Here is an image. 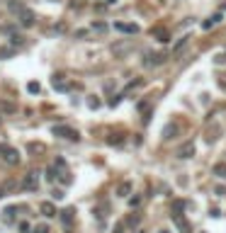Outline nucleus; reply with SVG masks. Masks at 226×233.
I'll return each mask as SVG.
<instances>
[{
  "mask_svg": "<svg viewBox=\"0 0 226 233\" xmlns=\"http://www.w3.org/2000/svg\"><path fill=\"white\" fill-rule=\"evenodd\" d=\"M0 156L8 160V163H12V165H17V163H19L17 151H15V148H10V146H0Z\"/></svg>",
  "mask_w": 226,
  "mask_h": 233,
  "instance_id": "f257e3e1",
  "label": "nucleus"
},
{
  "mask_svg": "<svg viewBox=\"0 0 226 233\" xmlns=\"http://www.w3.org/2000/svg\"><path fill=\"white\" fill-rule=\"evenodd\" d=\"M178 156H180V158H192V156H195V143H192V141H187V143L178 151Z\"/></svg>",
  "mask_w": 226,
  "mask_h": 233,
  "instance_id": "f03ea898",
  "label": "nucleus"
},
{
  "mask_svg": "<svg viewBox=\"0 0 226 233\" xmlns=\"http://www.w3.org/2000/svg\"><path fill=\"white\" fill-rule=\"evenodd\" d=\"M117 29L124 32V34H136V32H139V27H136V24H129V22H117Z\"/></svg>",
  "mask_w": 226,
  "mask_h": 233,
  "instance_id": "7ed1b4c3",
  "label": "nucleus"
},
{
  "mask_svg": "<svg viewBox=\"0 0 226 233\" xmlns=\"http://www.w3.org/2000/svg\"><path fill=\"white\" fill-rule=\"evenodd\" d=\"M161 134H163V139H175V134H178V124H165Z\"/></svg>",
  "mask_w": 226,
  "mask_h": 233,
  "instance_id": "20e7f679",
  "label": "nucleus"
},
{
  "mask_svg": "<svg viewBox=\"0 0 226 233\" xmlns=\"http://www.w3.org/2000/svg\"><path fill=\"white\" fill-rule=\"evenodd\" d=\"M36 185H39V175H36V172H29V175L25 177V187H27V189H36Z\"/></svg>",
  "mask_w": 226,
  "mask_h": 233,
  "instance_id": "39448f33",
  "label": "nucleus"
},
{
  "mask_svg": "<svg viewBox=\"0 0 226 233\" xmlns=\"http://www.w3.org/2000/svg\"><path fill=\"white\" fill-rule=\"evenodd\" d=\"M19 22H22L25 27H32V24H34V15H32L29 10H25V12L19 15Z\"/></svg>",
  "mask_w": 226,
  "mask_h": 233,
  "instance_id": "423d86ee",
  "label": "nucleus"
},
{
  "mask_svg": "<svg viewBox=\"0 0 226 233\" xmlns=\"http://www.w3.org/2000/svg\"><path fill=\"white\" fill-rule=\"evenodd\" d=\"M8 10H10V12H15V15H22V12H25L22 3H17V0H8Z\"/></svg>",
  "mask_w": 226,
  "mask_h": 233,
  "instance_id": "0eeeda50",
  "label": "nucleus"
},
{
  "mask_svg": "<svg viewBox=\"0 0 226 233\" xmlns=\"http://www.w3.org/2000/svg\"><path fill=\"white\" fill-rule=\"evenodd\" d=\"M41 214H44V216H54V214H56V209H54V204H51V202H49V204H46V202H44V204H41Z\"/></svg>",
  "mask_w": 226,
  "mask_h": 233,
  "instance_id": "6e6552de",
  "label": "nucleus"
},
{
  "mask_svg": "<svg viewBox=\"0 0 226 233\" xmlns=\"http://www.w3.org/2000/svg\"><path fill=\"white\" fill-rule=\"evenodd\" d=\"M219 19H221V15H214V17H209L207 22H204V24H202V29H209V27H214V24H217Z\"/></svg>",
  "mask_w": 226,
  "mask_h": 233,
  "instance_id": "1a4fd4ad",
  "label": "nucleus"
},
{
  "mask_svg": "<svg viewBox=\"0 0 226 233\" xmlns=\"http://www.w3.org/2000/svg\"><path fill=\"white\" fill-rule=\"evenodd\" d=\"M71 221H73V211L68 209V211H63V226H66V224H71Z\"/></svg>",
  "mask_w": 226,
  "mask_h": 233,
  "instance_id": "9d476101",
  "label": "nucleus"
},
{
  "mask_svg": "<svg viewBox=\"0 0 226 233\" xmlns=\"http://www.w3.org/2000/svg\"><path fill=\"white\" fill-rule=\"evenodd\" d=\"M34 233H49V226H44V224H41V226H36V228H34Z\"/></svg>",
  "mask_w": 226,
  "mask_h": 233,
  "instance_id": "9b49d317",
  "label": "nucleus"
},
{
  "mask_svg": "<svg viewBox=\"0 0 226 233\" xmlns=\"http://www.w3.org/2000/svg\"><path fill=\"white\" fill-rule=\"evenodd\" d=\"M217 175L226 177V165H217Z\"/></svg>",
  "mask_w": 226,
  "mask_h": 233,
  "instance_id": "f8f14e48",
  "label": "nucleus"
},
{
  "mask_svg": "<svg viewBox=\"0 0 226 233\" xmlns=\"http://www.w3.org/2000/svg\"><path fill=\"white\" fill-rule=\"evenodd\" d=\"M19 231H22V233H29V231H32V226H29V224H19Z\"/></svg>",
  "mask_w": 226,
  "mask_h": 233,
  "instance_id": "ddd939ff",
  "label": "nucleus"
},
{
  "mask_svg": "<svg viewBox=\"0 0 226 233\" xmlns=\"http://www.w3.org/2000/svg\"><path fill=\"white\" fill-rule=\"evenodd\" d=\"M107 3H117V0H107Z\"/></svg>",
  "mask_w": 226,
  "mask_h": 233,
  "instance_id": "4468645a",
  "label": "nucleus"
},
{
  "mask_svg": "<svg viewBox=\"0 0 226 233\" xmlns=\"http://www.w3.org/2000/svg\"><path fill=\"white\" fill-rule=\"evenodd\" d=\"M161 233H170V231H161Z\"/></svg>",
  "mask_w": 226,
  "mask_h": 233,
  "instance_id": "2eb2a0df",
  "label": "nucleus"
}]
</instances>
